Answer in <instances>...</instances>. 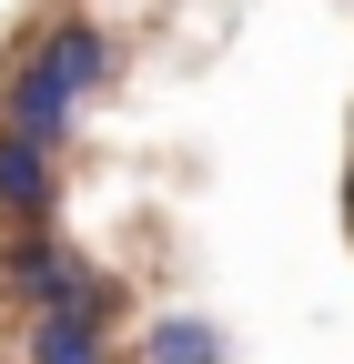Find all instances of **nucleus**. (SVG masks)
I'll use <instances>...</instances> for the list:
<instances>
[{
    "mask_svg": "<svg viewBox=\"0 0 354 364\" xmlns=\"http://www.w3.org/2000/svg\"><path fill=\"white\" fill-rule=\"evenodd\" d=\"M142 364H233V344H223L213 314L172 304V314H152V324H142Z\"/></svg>",
    "mask_w": 354,
    "mask_h": 364,
    "instance_id": "obj_5",
    "label": "nucleus"
},
{
    "mask_svg": "<svg viewBox=\"0 0 354 364\" xmlns=\"http://www.w3.org/2000/svg\"><path fill=\"white\" fill-rule=\"evenodd\" d=\"M344 233H354V152H344Z\"/></svg>",
    "mask_w": 354,
    "mask_h": 364,
    "instance_id": "obj_6",
    "label": "nucleus"
},
{
    "mask_svg": "<svg viewBox=\"0 0 354 364\" xmlns=\"http://www.w3.org/2000/svg\"><path fill=\"white\" fill-rule=\"evenodd\" d=\"M0 304H21V314H122V284L92 263V253H71L61 233H0Z\"/></svg>",
    "mask_w": 354,
    "mask_h": 364,
    "instance_id": "obj_2",
    "label": "nucleus"
},
{
    "mask_svg": "<svg viewBox=\"0 0 354 364\" xmlns=\"http://www.w3.org/2000/svg\"><path fill=\"white\" fill-rule=\"evenodd\" d=\"M21 364H122L112 314H81V304H61V314H21Z\"/></svg>",
    "mask_w": 354,
    "mask_h": 364,
    "instance_id": "obj_4",
    "label": "nucleus"
},
{
    "mask_svg": "<svg viewBox=\"0 0 354 364\" xmlns=\"http://www.w3.org/2000/svg\"><path fill=\"white\" fill-rule=\"evenodd\" d=\"M102 91H112V41H102V21L61 11V21H41L21 51H11V71H0V122L61 152L71 122L92 112Z\"/></svg>",
    "mask_w": 354,
    "mask_h": 364,
    "instance_id": "obj_1",
    "label": "nucleus"
},
{
    "mask_svg": "<svg viewBox=\"0 0 354 364\" xmlns=\"http://www.w3.org/2000/svg\"><path fill=\"white\" fill-rule=\"evenodd\" d=\"M61 213V152L0 122V233H51Z\"/></svg>",
    "mask_w": 354,
    "mask_h": 364,
    "instance_id": "obj_3",
    "label": "nucleus"
}]
</instances>
